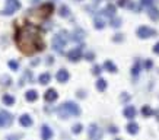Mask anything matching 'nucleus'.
Segmentation results:
<instances>
[{
  "label": "nucleus",
  "mask_w": 159,
  "mask_h": 140,
  "mask_svg": "<svg viewBox=\"0 0 159 140\" xmlns=\"http://www.w3.org/2000/svg\"><path fill=\"white\" fill-rule=\"evenodd\" d=\"M15 41H16V45L19 47V50L25 54H34L44 50V42L41 40L40 29L31 23H27L18 29Z\"/></svg>",
  "instance_id": "nucleus-1"
},
{
  "label": "nucleus",
  "mask_w": 159,
  "mask_h": 140,
  "mask_svg": "<svg viewBox=\"0 0 159 140\" xmlns=\"http://www.w3.org/2000/svg\"><path fill=\"white\" fill-rule=\"evenodd\" d=\"M57 113L61 118H69V115H79L80 114V108L78 104H74V102H64L61 107H59L57 109Z\"/></svg>",
  "instance_id": "nucleus-2"
},
{
  "label": "nucleus",
  "mask_w": 159,
  "mask_h": 140,
  "mask_svg": "<svg viewBox=\"0 0 159 140\" xmlns=\"http://www.w3.org/2000/svg\"><path fill=\"white\" fill-rule=\"evenodd\" d=\"M66 42H67L66 32H60V34H57V35L53 38V48L56 50V51L61 53V51H63V48L66 47Z\"/></svg>",
  "instance_id": "nucleus-3"
},
{
  "label": "nucleus",
  "mask_w": 159,
  "mask_h": 140,
  "mask_svg": "<svg viewBox=\"0 0 159 140\" xmlns=\"http://www.w3.org/2000/svg\"><path fill=\"white\" fill-rule=\"evenodd\" d=\"M20 7L19 0H6V6L3 10V15H13Z\"/></svg>",
  "instance_id": "nucleus-4"
},
{
  "label": "nucleus",
  "mask_w": 159,
  "mask_h": 140,
  "mask_svg": "<svg viewBox=\"0 0 159 140\" xmlns=\"http://www.w3.org/2000/svg\"><path fill=\"white\" fill-rule=\"evenodd\" d=\"M153 35H156V31L152 29V28H149V27H140L139 29H137V37L142 38V40L150 38V37H153Z\"/></svg>",
  "instance_id": "nucleus-5"
},
{
  "label": "nucleus",
  "mask_w": 159,
  "mask_h": 140,
  "mask_svg": "<svg viewBox=\"0 0 159 140\" xmlns=\"http://www.w3.org/2000/svg\"><path fill=\"white\" fill-rule=\"evenodd\" d=\"M12 121H13V117H12L10 113H7V111H2V113H0V127L10 126Z\"/></svg>",
  "instance_id": "nucleus-6"
},
{
  "label": "nucleus",
  "mask_w": 159,
  "mask_h": 140,
  "mask_svg": "<svg viewBox=\"0 0 159 140\" xmlns=\"http://www.w3.org/2000/svg\"><path fill=\"white\" fill-rule=\"evenodd\" d=\"M89 139L91 140H99L101 137H102V131L99 130V127L95 126V124H92V126L89 127Z\"/></svg>",
  "instance_id": "nucleus-7"
},
{
  "label": "nucleus",
  "mask_w": 159,
  "mask_h": 140,
  "mask_svg": "<svg viewBox=\"0 0 159 140\" xmlns=\"http://www.w3.org/2000/svg\"><path fill=\"white\" fill-rule=\"evenodd\" d=\"M67 57H69V60H70V61L80 60V57H82V48H80V47H78V48H73L72 51H69Z\"/></svg>",
  "instance_id": "nucleus-8"
},
{
  "label": "nucleus",
  "mask_w": 159,
  "mask_h": 140,
  "mask_svg": "<svg viewBox=\"0 0 159 140\" xmlns=\"http://www.w3.org/2000/svg\"><path fill=\"white\" fill-rule=\"evenodd\" d=\"M56 77H57V80H59L60 83H64V82H67V80H69L70 74H69V72H67L66 69H61V70H59V72H57Z\"/></svg>",
  "instance_id": "nucleus-9"
},
{
  "label": "nucleus",
  "mask_w": 159,
  "mask_h": 140,
  "mask_svg": "<svg viewBox=\"0 0 159 140\" xmlns=\"http://www.w3.org/2000/svg\"><path fill=\"white\" fill-rule=\"evenodd\" d=\"M57 96H59V93H57L56 89H48L45 92V95H44L45 101H48V102H54V101L57 99Z\"/></svg>",
  "instance_id": "nucleus-10"
},
{
  "label": "nucleus",
  "mask_w": 159,
  "mask_h": 140,
  "mask_svg": "<svg viewBox=\"0 0 159 140\" xmlns=\"http://www.w3.org/2000/svg\"><path fill=\"white\" fill-rule=\"evenodd\" d=\"M41 136H42V140H50L53 137V131L48 126H42L41 128Z\"/></svg>",
  "instance_id": "nucleus-11"
},
{
  "label": "nucleus",
  "mask_w": 159,
  "mask_h": 140,
  "mask_svg": "<svg viewBox=\"0 0 159 140\" xmlns=\"http://www.w3.org/2000/svg\"><path fill=\"white\" fill-rule=\"evenodd\" d=\"M19 123H20V126L29 127V126H32V118H31L28 114H23V115L19 118Z\"/></svg>",
  "instance_id": "nucleus-12"
},
{
  "label": "nucleus",
  "mask_w": 159,
  "mask_h": 140,
  "mask_svg": "<svg viewBox=\"0 0 159 140\" xmlns=\"http://www.w3.org/2000/svg\"><path fill=\"white\" fill-rule=\"evenodd\" d=\"M124 117L126 118H128V120H132V118H134L136 117V108L134 107H126V109H124Z\"/></svg>",
  "instance_id": "nucleus-13"
},
{
  "label": "nucleus",
  "mask_w": 159,
  "mask_h": 140,
  "mask_svg": "<svg viewBox=\"0 0 159 140\" xmlns=\"http://www.w3.org/2000/svg\"><path fill=\"white\" fill-rule=\"evenodd\" d=\"M25 98H27V101H29V102H34V101L38 99V92L34 91V89H31V91H28V92L25 93Z\"/></svg>",
  "instance_id": "nucleus-14"
},
{
  "label": "nucleus",
  "mask_w": 159,
  "mask_h": 140,
  "mask_svg": "<svg viewBox=\"0 0 159 140\" xmlns=\"http://www.w3.org/2000/svg\"><path fill=\"white\" fill-rule=\"evenodd\" d=\"M102 13L105 15V16H110V18H114V15H115V6L114 5H108V6L102 10Z\"/></svg>",
  "instance_id": "nucleus-15"
},
{
  "label": "nucleus",
  "mask_w": 159,
  "mask_h": 140,
  "mask_svg": "<svg viewBox=\"0 0 159 140\" xmlns=\"http://www.w3.org/2000/svg\"><path fill=\"white\" fill-rule=\"evenodd\" d=\"M139 131V126L136 123H128L127 124V133L128 134H137Z\"/></svg>",
  "instance_id": "nucleus-16"
},
{
  "label": "nucleus",
  "mask_w": 159,
  "mask_h": 140,
  "mask_svg": "<svg viewBox=\"0 0 159 140\" xmlns=\"http://www.w3.org/2000/svg\"><path fill=\"white\" fill-rule=\"evenodd\" d=\"M40 12H42V15H44V16H48V15L53 12V5H50V3L44 5V6L40 9Z\"/></svg>",
  "instance_id": "nucleus-17"
},
{
  "label": "nucleus",
  "mask_w": 159,
  "mask_h": 140,
  "mask_svg": "<svg viewBox=\"0 0 159 140\" xmlns=\"http://www.w3.org/2000/svg\"><path fill=\"white\" fill-rule=\"evenodd\" d=\"M50 80H51L50 73H42V74H40V77H38V82H40L41 85H47Z\"/></svg>",
  "instance_id": "nucleus-18"
},
{
  "label": "nucleus",
  "mask_w": 159,
  "mask_h": 140,
  "mask_svg": "<svg viewBox=\"0 0 159 140\" xmlns=\"http://www.w3.org/2000/svg\"><path fill=\"white\" fill-rule=\"evenodd\" d=\"M104 67H105L108 72H111V73H115V72H117V66L114 64L113 61H110V60H107L105 63H104Z\"/></svg>",
  "instance_id": "nucleus-19"
},
{
  "label": "nucleus",
  "mask_w": 159,
  "mask_h": 140,
  "mask_svg": "<svg viewBox=\"0 0 159 140\" xmlns=\"http://www.w3.org/2000/svg\"><path fill=\"white\" fill-rule=\"evenodd\" d=\"M147 15L150 16V19L152 20H158L159 19V10L158 9H155V7H150L149 12H147Z\"/></svg>",
  "instance_id": "nucleus-20"
},
{
  "label": "nucleus",
  "mask_w": 159,
  "mask_h": 140,
  "mask_svg": "<svg viewBox=\"0 0 159 140\" xmlns=\"http://www.w3.org/2000/svg\"><path fill=\"white\" fill-rule=\"evenodd\" d=\"M96 89L101 91V92H104V91L107 89V80L105 79H98V82H96Z\"/></svg>",
  "instance_id": "nucleus-21"
},
{
  "label": "nucleus",
  "mask_w": 159,
  "mask_h": 140,
  "mask_svg": "<svg viewBox=\"0 0 159 140\" xmlns=\"http://www.w3.org/2000/svg\"><path fill=\"white\" fill-rule=\"evenodd\" d=\"M83 37H85V32L82 31V29H78V31H74V34H73V40L74 41H82L83 40Z\"/></svg>",
  "instance_id": "nucleus-22"
},
{
  "label": "nucleus",
  "mask_w": 159,
  "mask_h": 140,
  "mask_svg": "<svg viewBox=\"0 0 159 140\" xmlns=\"http://www.w3.org/2000/svg\"><path fill=\"white\" fill-rule=\"evenodd\" d=\"M3 102L6 104V105H13L15 104V98L12 96V95H3Z\"/></svg>",
  "instance_id": "nucleus-23"
},
{
  "label": "nucleus",
  "mask_w": 159,
  "mask_h": 140,
  "mask_svg": "<svg viewBox=\"0 0 159 140\" xmlns=\"http://www.w3.org/2000/svg\"><path fill=\"white\" fill-rule=\"evenodd\" d=\"M93 25H95L96 29H102V28L105 27V22L101 19V18H95V20H93Z\"/></svg>",
  "instance_id": "nucleus-24"
},
{
  "label": "nucleus",
  "mask_w": 159,
  "mask_h": 140,
  "mask_svg": "<svg viewBox=\"0 0 159 140\" xmlns=\"http://www.w3.org/2000/svg\"><path fill=\"white\" fill-rule=\"evenodd\" d=\"M142 114H143L145 117H150V115L153 114V109L149 107V105H145V107L142 108Z\"/></svg>",
  "instance_id": "nucleus-25"
},
{
  "label": "nucleus",
  "mask_w": 159,
  "mask_h": 140,
  "mask_svg": "<svg viewBox=\"0 0 159 140\" xmlns=\"http://www.w3.org/2000/svg\"><path fill=\"white\" fill-rule=\"evenodd\" d=\"M60 16L67 18V16H69V7H67V6H61V7H60Z\"/></svg>",
  "instance_id": "nucleus-26"
},
{
  "label": "nucleus",
  "mask_w": 159,
  "mask_h": 140,
  "mask_svg": "<svg viewBox=\"0 0 159 140\" xmlns=\"http://www.w3.org/2000/svg\"><path fill=\"white\" fill-rule=\"evenodd\" d=\"M111 27L120 28V27H121V19H120V18H114V19L111 20Z\"/></svg>",
  "instance_id": "nucleus-27"
},
{
  "label": "nucleus",
  "mask_w": 159,
  "mask_h": 140,
  "mask_svg": "<svg viewBox=\"0 0 159 140\" xmlns=\"http://www.w3.org/2000/svg\"><path fill=\"white\" fill-rule=\"evenodd\" d=\"M72 131L74 134H79L80 131H82V124H74V126H73V128H72Z\"/></svg>",
  "instance_id": "nucleus-28"
},
{
  "label": "nucleus",
  "mask_w": 159,
  "mask_h": 140,
  "mask_svg": "<svg viewBox=\"0 0 159 140\" xmlns=\"http://www.w3.org/2000/svg\"><path fill=\"white\" fill-rule=\"evenodd\" d=\"M9 67H10L12 70H18V67H19V64H18V61L10 60V61H9Z\"/></svg>",
  "instance_id": "nucleus-29"
},
{
  "label": "nucleus",
  "mask_w": 159,
  "mask_h": 140,
  "mask_svg": "<svg viewBox=\"0 0 159 140\" xmlns=\"http://www.w3.org/2000/svg\"><path fill=\"white\" fill-rule=\"evenodd\" d=\"M92 73H93V74H99V73H101V67H99V66H93Z\"/></svg>",
  "instance_id": "nucleus-30"
},
{
  "label": "nucleus",
  "mask_w": 159,
  "mask_h": 140,
  "mask_svg": "<svg viewBox=\"0 0 159 140\" xmlns=\"http://www.w3.org/2000/svg\"><path fill=\"white\" fill-rule=\"evenodd\" d=\"M153 0H142V6H150Z\"/></svg>",
  "instance_id": "nucleus-31"
},
{
  "label": "nucleus",
  "mask_w": 159,
  "mask_h": 140,
  "mask_svg": "<svg viewBox=\"0 0 159 140\" xmlns=\"http://www.w3.org/2000/svg\"><path fill=\"white\" fill-rule=\"evenodd\" d=\"M134 76H137V73H139V66H137V63H136V66L133 67V72H132Z\"/></svg>",
  "instance_id": "nucleus-32"
},
{
  "label": "nucleus",
  "mask_w": 159,
  "mask_h": 140,
  "mask_svg": "<svg viewBox=\"0 0 159 140\" xmlns=\"http://www.w3.org/2000/svg\"><path fill=\"white\" fill-rule=\"evenodd\" d=\"M152 66H153V63H152L150 60H146V61H145V67H146V69H150Z\"/></svg>",
  "instance_id": "nucleus-33"
},
{
  "label": "nucleus",
  "mask_w": 159,
  "mask_h": 140,
  "mask_svg": "<svg viewBox=\"0 0 159 140\" xmlns=\"http://www.w3.org/2000/svg\"><path fill=\"white\" fill-rule=\"evenodd\" d=\"M153 53L159 54V42H156V44H155V47H153Z\"/></svg>",
  "instance_id": "nucleus-34"
},
{
  "label": "nucleus",
  "mask_w": 159,
  "mask_h": 140,
  "mask_svg": "<svg viewBox=\"0 0 159 140\" xmlns=\"http://www.w3.org/2000/svg\"><path fill=\"white\" fill-rule=\"evenodd\" d=\"M127 0H118V6H126Z\"/></svg>",
  "instance_id": "nucleus-35"
},
{
  "label": "nucleus",
  "mask_w": 159,
  "mask_h": 140,
  "mask_svg": "<svg viewBox=\"0 0 159 140\" xmlns=\"http://www.w3.org/2000/svg\"><path fill=\"white\" fill-rule=\"evenodd\" d=\"M110 133H118V128H115V127H110Z\"/></svg>",
  "instance_id": "nucleus-36"
},
{
  "label": "nucleus",
  "mask_w": 159,
  "mask_h": 140,
  "mask_svg": "<svg viewBox=\"0 0 159 140\" xmlns=\"http://www.w3.org/2000/svg\"><path fill=\"white\" fill-rule=\"evenodd\" d=\"M86 60H93V54H92V53L86 54Z\"/></svg>",
  "instance_id": "nucleus-37"
},
{
  "label": "nucleus",
  "mask_w": 159,
  "mask_h": 140,
  "mask_svg": "<svg viewBox=\"0 0 159 140\" xmlns=\"http://www.w3.org/2000/svg\"><path fill=\"white\" fill-rule=\"evenodd\" d=\"M95 2H101V0H95Z\"/></svg>",
  "instance_id": "nucleus-38"
},
{
  "label": "nucleus",
  "mask_w": 159,
  "mask_h": 140,
  "mask_svg": "<svg viewBox=\"0 0 159 140\" xmlns=\"http://www.w3.org/2000/svg\"><path fill=\"white\" fill-rule=\"evenodd\" d=\"M115 140H121V139H115Z\"/></svg>",
  "instance_id": "nucleus-39"
},
{
  "label": "nucleus",
  "mask_w": 159,
  "mask_h": 140,
  "mask_svg": "<svg viewBox=\"0 0 159 140\" xmlns=\"http://www.w3.org/2000/svg\"><path fill=\"white\" fill-rule=\"evenodd\" d=\"M156 114H159V113H156ZM158 118H159V117H158Z\"/></svg>",
  "instance_id": "nucleus-40"
}]
</instances>
